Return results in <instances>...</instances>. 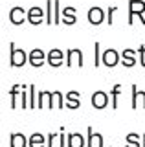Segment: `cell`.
Segmentation results:
<instances>
[{
  "label": "cell",
  "instance_id": "7a4b0ae2",
  "mask_svg": "<svg viewBox=\"0 0 145 147\" xmlns=\"http://www.w3.org/2000/svg\"><path fill=\"white\" fill-rule=\"evenodd\" d=\"M145 0H129V24L132 26L134 20H142V24H145Z\"/></svg>",
  "mask_w": 145,
  "mask_h": 147
},
{
  "label": "cell",
  "instance_id": "ac0fdd59",
  "mask_svg": "<svg viewBox=\"0 0 145 147\" xmlns=\"http://www.w3.org/2000/svg\"><path fill=\"white\" fill-rule=\"evenodd\" d=\"M46 140H48V138H44V134H40V132H33V134L30 136V147H44V145H48Z\"/></svg>",
  "mask_w": 145,
  "mask_h": 147
},
{
  "label": "cell",
  "instance_id": "7c38bea8",
  "mask_svg": "<svg viewBox=\"0 0 145 147\" xmlns=\"http://www.w3.org/2000/svg\"><path fill=\"white\" fill-rule=\"evenodd\" d=\"M37 107L39 109H53V92L50 90H40L39 92V99H37Z\"/></svg>",
  "mask_w": 145,
  "mask_h": 147
},
{
  "label": "cell",
  "instance_id": "8fae6325",
  "mask_svg": "<svg viewBox=\"0 0 145 147\" xmlns=\"http://www.w3.org/2000/svg\"><path fill=\"white\" fill-rule=\"evenodd\" d=\"M136 55H138V52L132 48H125L123 52H121V64H123L125 68H132L134 64H136Z\"/></svg>",
  "mask_w": 145,
  "mask_h": 147
},
{
  "label": "cell",
  "instance_id": "7402d4cb",
  "mask_svg": "<svg viewBox=\"0 0 145 147\" xmlns=\"http://www.w3.org/2000/svg\"><path fill=\"white\" fill-rule=\"evenodd\" d=\"M125 147H140V134H136V132L127 134V145Z\"/></svg>",
  "mask_w": 145,
  "mask_h": 147
},
{
  "label": "cell",
  "instance_id": "d6a6232c",
  "mask_svg": "<svg viewBox=\"0 0 145 147\" xmlns=\"http://www.w3.org/2000/svg\"><path fill=\"white\" fill-rule=\"evenodd\" d=\"M142 147H145V134H143V145Z\"/></svg>",
  "mask_w": 145,
  "mask_h": 147
},
{
  "label": "cell",
  "instance_id": "30bf717a",
  "mask_svg": "<svg viewBox=\"0 0 145 147\" xmlns=\"http://www.w3.org/2000/svg\"><path fill=\"white\" fill-rule=\"evenodd\" d=\"M92 107L94 109H97V110H103L108 105V96H107V92H103V90H97V92H94L92 94Z\"/></svg>",
  "mask_w": 145,
  "mask_h": 147
},
{
  "label": "cell",
  "instance_id": "4316f807",
  "mask_svg": "<svg viewBox=\"0 0 145 147\" xmlns=\"http://www.w3.org/2000/svg\"><path fill=\"white\" fill-rule=\"evenodd\" d=\"M136 52H138V55H140V63H142V66L145 68V44H140V48L136 50Z\"/></svg>",
  "mask_w": 145,
  "mask_h": 147
},
{
  "label": "cell",
  "instance_id": "8992f818",
  "mask_svg": "<svg viewBox=\"0 0 145 147\" xmlns=\"http://www.w3.org/2000/svg\"><path fill=\"white\" fill-rule=\"evenodd\" d=\"M24 20H28V11L20 6H15L9 9V22L13 26H20L24 24Z\"/></svg>",
  "mask_w": 145,
  "mask_h": 147
},
{
  "label": "cell",
  "instance_id": "9a60e30c",
  "mask_svg": "<svg viewBox=\"0 0 145 147\" xmlns=\"http://www.w3.org/2000/svg\"><path fill=\"white\" fill-rule=\"evenodd\" d=\"M130 90H132V101H130V107H132L134 110L138 109V103L142 101V107L145 109V92L138 90V85H132L130 86Z\"/></svg>",
  "mask_w": 145,
  "mask_h": 147
},
{
  "label": "cell",
  "instance_id": "3957f363",
  "mask_svg": "<svg viewBox=\"0 0 145 147\" xmlns=\"http://www.w3.org/2000/svg\"><path fill=\"white\" fill-rule=\"evenodd\" d=\"M66 66L68 68H72V66H75V68H83L85 66V61H83V52L77 48H70L66 52Z\"/></svg>",
  "mask_w": 145,
  "mask_h": 147
},
{
  "label": "cell",
  "instance_id": "5bb4252c",
  "mask_svg": "<svg viewBox=\"0 0 145 147\" xmlns=\"http://www.w3.org/2000/svg\"><path fill=\"white\" fill-rule=\"evenodd\" d=\"M30 138H26L22 132H11L9 136V147H28Z\"/></svg>",
  "mask_w": 145,
  "mask_h": 147
},
{
  "label": "cell",
  "instance_id": "603a6c76",
  "mask_svg": "<svg viewBox=\"0 0 145 147\" xmlns=\"http://www.w3.org/2000/svg\"><path fill=\"white\" fill-rule=\"evenodd\" d=\"M53 7H55V18H53V24H61L62 22V9H61V2L53 0Z\"/></svg>",
  "mask_w": 145,
  "mask_h": 147
},
{
  "label": "cell",
  "instance_id": "d6986e66",
  "mask_svg": "<svg viewBox=\"0 0 145 147\" xmlns=\"http://www.w3.org/2000/svg\"><path fill=\"white\" fill-rule=\"evenodd\" d=\"M22 92V85H13L9 90V98H11V109H17V98Z\"/></svg>",
  "mask_w": 145,
  "mask_h": 147
},
{
  "label": "cell",
  "instance_id": "484cf974",
  "mask_svg": "<svg viewBox=\"0 0 145 147\" xmlns=\"http://www.w3.org/2000/svg\"><path fill=\"white\" fill-rule=\"evenodd\" d=\"M28 90H30V109H35V107H37V99H35V85H30Z\"/></svg>",
  "mask_w": 145,
  "mask_h": 147
},
{
  "label": "cell",
  "instance_id": "1f68e13d",
  "mask_svg": "<svg viewBox=\"0 0 145 147\" xmlns=\"http://www.w3.org/2000/svg\"><path fill=\"white\" fill-rule=\"evenodd\" d=\"M46 138H48V145L46 147H53V138H55V134H53V132H50Z\"/></svg>",
  "mask_w": 145,
  "mask_h": 147
},
{
  "label": "cell",
  "instance_id": "277c9868",
  "mask_svg": "<svg viewBox=\"0 0 145 147\" xmlns=\"http://www.w3.org/2000/svg\"><path fill=\"white\" fill-rule=\"evenodd\" d=\"M46 63H48L52 68H59V66H62V64L66 63V53L62 52V50H59V48H52V50L48 52Z\"/></svg>",
  "mask_w": 145,
  "mask_h": 147
},
{
  "label": "cell",
  "instance_id": "d4e9b609",
  "mask_svg": "<svg viewBox=\"0 0 145 147\" xmlns=\"http://www.w3.org/2000/svg\"><path fill=\"white\" fill-rule=\"evenodd\" d=\"M119 92H121V85L117 83V85L112 86V109H117V98H119Z\"/></svg>",
  "mask_w": 145,
  "mask_h": 147
},
{
  "label": "cell",
  "instance_id": "4fadbf2b",
  "mask_svg": "<svg viewBox=\"0 0 145 147\" xmlns=\"http://www.w3.org/2000/svg\"><path fill=\"white\" fill-rule=\"evenodd\" d=\"M97 144V147H105L103 145V136L99 134H96V131H94L92 127H87V147H94Z\"/></svg>",
  "mask_w": 145,
  "mask_h": 147
},
{
  "label": "cell",
  "instance_id": "52a82bcc",
  "mask_svg": "<svg viewBox=\"0 0 145 147\" xmlns=\"http://www.w3.org/2000/svg\"><path fill=\"white\" fill-rule=\"evenodd\" d=\"M46 20V11H42L39 6H33L28 9V22L31 26H39Z\"/></svg>",
  "mask_w": 145,
  "mask_h": 147
},
{
  "label": "cell",
  "instance_id": "ba28073f",
  "mask_svg": "<svg viewBox=\"0 0 145 147\" xmlns=\"http://www.w3.org/2000/svg\"><path fill=\"white\" fill-rule=\"evenodd\" d=\"M46 59H48V53H44L40 48H33V50L30 52V61H28V63H30L33 68H40L44 63H46Z\"/></svg>",
  "mask_w": 145,
  "mask_h": 147
},
{
  "label": "cell",
  "instance_id": "9c48e42d",
  "mask_svg": "<svg viewBox=\"0 0 145 147\" xmlns=\"http://www.w3.org/2000/svg\"><path fill=\"white\" fill-rule=\"evenodd\" d=\"M88 22L92 26H99L105 22V11H103L99 6H92L88 9Z\"/></svg>",
  "mask_w": 145,
  "mask_h": 147
},
{
  "label": "cell",
  "instance_id": "83f0119b",
  "mask_svg": "<svg viewBox=\"0 0 145 147\" xmlns=\"http://www.w3.org/2000/svg\"><path fill=\"white\" fill-rule=\"evenodd\" d=\"M75 20H77V17L75 15H62V24H66V26H72V24H75Z\"/></svg>",
  "mask_w": 145,
  "mask_h": 147
},
{
  "label": "cell",
  "instance_id": "f546056e",
  "mask_svg": "<svg viewBox=\"0 0 145 147\" xmlns=\"http://www.w3.org/2000/svg\"><path fill=\"white\" fill-rule=\"evenodd\" d=\"M116 9H117L116 6H110V7L107 9V15H108V17H107V24H108V26H112V13H114Z\"/></svg>",
  "mask_w": 145,
  "mask_h": 147
},
{
  "label": "cell",
  "instance_id": "4dcf8cb0",
  "mask_svg": "<svg viewBox=\"0 0 145 147\" xmlns=\"http://www.w3.org/2000/svg\"><path fill=\"white\" fill-rule=\"evenodd\" d=\"M62 15H66V17L68 15H75V7H72V6L70 7H64V9H62Z\"/></svg>",
  "mask_w": 145,
  "mask_h": 147
},
{
  "label": "cell",
  "instance_id": "ffe728a7",
  "mask_svg": "<svg viewBox=\"0 0 145 147\" xmlns=\"http://www.w3.org/2000/svg\"><path fill=\"white\" fill-rule=\"evenodd\" d=\"M94 52H96V53H94V66H96V68H99V66H101V42H94Z\"/></svg>",
  "mask_w": 145,
  "mask_h": 147
},
{
  "label": "cell",
  "instance_id": "5b68a950",
  "mask_svg": "<svg viewBox=\"0 0 145 147\" xmlns=\"http://www.w3.org/2000/svg\"><path fill=\"white\" fill-rule=\"evenodd\" d=\"M101 63L105 64L107 68H114L116 64L121 63V55L117 53L114 48H108V50H105V52L101 53Z\"/></svg>",
  "mask_w": 145,
  "mask_h": 147
},
{
  "label": "cell",
  "instance_id": "6da1fadb",
  "mask_svg": "<svg viewBox=\"0 0 145 147\" xmlns=\"http://www.w3.org/2000/svg\"><path fill=\"white\" fill-rule=\"evenodd\" d=\"M30 61V53H26L24 50H19L15 42H9V66L11 68H20Z\"/></svg>",
  "mask_w": 145,
  "mask_h": 147
},
{
  "label": "cell",
  "instance_id": "cb8c5ba5",
  "mask_svg": "<svg viewBox=\"0 0 145 147\" xmlns=\"http://www.w3.org/2000/svg\"><path fill=\"white\" fill-rule=\"evenodd\" d=\"M53 0H48L46 2V24L48 26H52L53 24V17H52V11H53Z\"/></svg>",
  "mask_w": 145,
  "mask_h": 147
},
{
  "label": "cell",
  "instance_id": "e0dca14e",
  "mask_svg": "<svg viewBox=\"0 0 145 147\" xmlns=\"http://www.w3.org/2000/svg\"><path fill=\"white\" fill-rule=\"evenodd\" d=\"M64 101H66V107L68 109H79L81 107L79 92H75V90H70V92H68V94L64 96Z\"/></svg>",
  "mask_w": 145,
  "mask_h": 147
},
{
  "label": "cell",
  "instance_id": "f1b7e54d",
  "mask_svg": "<svg viewBox=\"0 0 145 147\" xmlns=\"http://www.w3.org/2000/svg\"><path fill=\"white\" fill-rule=\"evenodd\" d=\"M59 131H61V132H59V144H61L59 147H66V136H64V131H66V129L61 127Z\"/></svg>",
  "mask_w": 145,
  "mask_h": 147
},
{
  "label": "cell",
  "instance_id": "44dd1931",
  "mask_svg": "<svg viewBox=\"0 0 145 147\" xmlns=\"http://www.w3.org/2000/svg\"><path fill=\"white\" fill-rule=\"evenodd\" d=\"M53 103H55V107H57V109H64V107H66L64 96H62L59 90H55V92H53Z\"/></svg>",
  "mask_w": 145,
  "mask_h": 147
},
{
  "label": "cell",
  "instance_id": "2e32d148",
  "mask_svg": "<svg viewBox=\"0 0 145 147\" xmlns=\"http://www.w3.org/2000/svg\"><path fill=\"white\" fill-rule=\"evenodd\" d=\"M87 147V140L81 132H68V147Z\"/></svg>",
  "mask_w": 145,
  "mask_h": 147
}]
</instances>
